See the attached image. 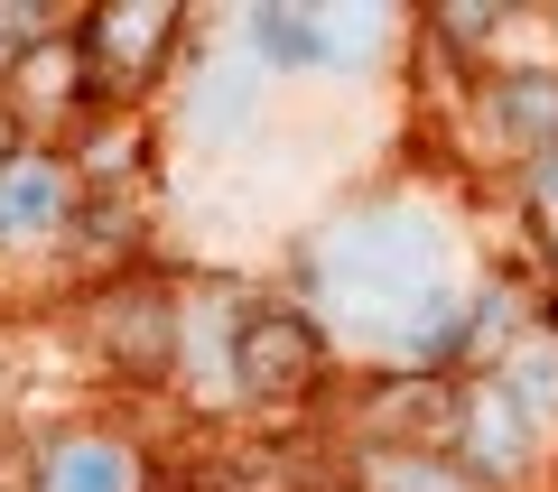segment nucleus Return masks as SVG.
<instances>
[{"instance_id":"f257e3e1","label":"nucleus","mask_w":558,"mask_h":492,"mask_svg":"<svg viewBox=\"0 0 558 492\" xmlns=\"http://www.w3.org/2000/svg\"><path fill=\"white\" fill-rule=\"evenodd\" d=\"M168 47H178V10L168 0H131V10H94L84 20V47H75V84L102 102H131L140 84L168 65Z\"/></svg>"},{"instance_id":"f03ea898","label":"nucleus","mask_w":558,"mask_h":492,"mask_svg":"<svg viewBox=\"0 0 558 492\" xmlns=\"http://www.w3.org/2000/svg\"><path fill=\"white\" fill-rule=\"evenodd\" d=\"M233 372H242V391L252 399H307L326 381V335L307 325L299 307H252L242 316V335H233Z\"/></svg>"},{"instance_id":"7ed1b4c3","label":"nucleus","mask_w":558,"mask_h":492,"mask_svg":"<svg viewBox=\"0 0 558 492\" xmlns=\"http://www.w3.org/2000/svg\"><path fill=\"white\" fill-rule=\"evenodd\" d=\"M94 325H102V354H112L121 372H140V381H159L168 354H178V316H168L159 279H131V288H112Z\"/></svg>"},{"instance_id":"20e7f679","label":"nucleus","mask_w":558,"mask_h":492,"mask_svg":"<svg viewBox=\"0 0 558 492\" xmlns=\"http://www.w3.org/2000/svg\"><path fill=\"white\" fill-rule=\"evenodd\" d=\"M57 214H65V168H47V158H10V168H0V242L47 233Z\"/></svg>"},{"instance_id":"39448f33","label":"nucleus","mask_w":558,"mask_h":492,"mask_svg":"<svg viewBox=\"0 0 558 492\" xmlns=\"http://www.w3.org/2000/svg\"><path fill=\"white\" fill-rule=\"evenodd\" d=\"M47 492H140V455H121L112 436H65L47 455Z\"/></svg>"},{"instance_id":"423d86ee","label":"nucleus","mask_w":558,"mask_h":492,"mask_svg":"<svg viewBox=\"0 0 558 492\" xmlns=\"http://www.w3.org/2000/svg\"><path fill=\"white\" fill-rule=\"evenodd\" d=\"M494 121L512 139H558V75H512L494 84Z\"/></svg>"},{"instance_id":"0eeeda50","label":"nucleus","mask_w":558,"mask_h":492,"mask_svg":"<svg viewBox=\"0 0 558 492\" xmlns=\"http://www.w3.org/2000/svg\"><path fill=\"white\" fill-rule=\"evenodd\" d=\"M438 20H447L457 47H475V38H494V20H512V10H438Z\"/></svg>"},{"instance_id":"6e6552de","label":"nucleus","mask_w":558,"mask_h":492,"mask_svg":"<svg viewBox=\"0 0 558 492\" xmlns=\"http://www.w3.org/2000/svg\"><path fill=\"white\" fill-rule=\"evenodd\" d=\"M531 214H539V233L558 242V158H549V168L531 177Z\"/></svg>"},{"instance_id":"1a4fd4ad","label":"nucleus","mask_w":558,"mask_h":492,"mask_svg":"<svg viewBox=\"0 0 558 492\" xmlns=\"http://www.w3.org/2000/svg\"><path fill=\"white\" fill-rule=\"evenodd\" d=\"M28 20H38V10H0V65H10V57H28V47H38V28H28Z\"/></svg>"},{"instance_id":"9d476101","label":"nucleus","mask_w":558,"mask_h":492,"mask_svg":"<svg viewBox=\"0 0 558 492\" xmlns=\"http://www.w3.org/2000/svg\"><path fill=\"white\" fill-rule=\"evenodd\" d=\"M10 158H20V112L0 102V168H10Z\"/></svg>"}]
</instances>
